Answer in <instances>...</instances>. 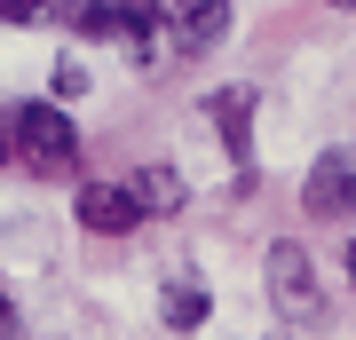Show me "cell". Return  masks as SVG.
Here are the masks:
<instances>
[{"label":"cell","mask_w":356,"mask_h":340,"mask_svg":"<svg viewBox=\"0 0 356 340\" xmlns=\"http://www.w3.org/2000/svg\"><path fill=\"white\" fill-rule=\"evenodd\" d=\"M8 135H16V151H24L32 175H72L79 166V135H72V119L56 111V103H24V111L8 119Z\"/></svg>","instance_id":"obj_1"},{"label":"cell","mask_w":356,"mask_h":340,"mask_svg":"<svg viewBox=\"0 0 356 340\" xmlns=\"http://www.w3.org/2000/svg\"><path fill=\"white\" fill-rule=\"evenodd\" d=\"M72 214H79V229H95V238H127L143 222V198H135V182H88L72 198Z\"/></svg>","instance_id":"obj_2"},{"label":"cell","mask_w":356,"mask_h":340,"mask_svg":"<svg viewBox=\"0 0 356 340\" xmlns=\"http://www.w3.org/2000/svg\"><path fill=\"white\" fill-rule=\"evenodd\" d=\"M348 206H356V175H348L341 151H325L317 166H309V182H301V214L309 222H341Z\"/></svg>","instance_id":"obj_3"},{"label":"cell","mask_w":356,"mask_h":340,"mask_svg":"<svg viewBox=\"0 0 356 340\" xmlns=\"http://www.w3.org/2000/svg\"><path fill=\"white\" fill-rule=\"evenodd\" d=\"M269 293L293 309V316H317V261H309L301 245H269Z\"/></svg>","instance_id":"obj_4"},{"label":"cell","mask_w":356,"mask_h":340,"mask_svg":"<svg viewBox=\"0 0 356 340\" xmlns=\"http://www.w3.org/2000/svg\"><path fill=\"white\" fill-rule=\"evenodd\" d=\"M166 16H175V24H166V40H175V48H214V40L229 32V8H206V0H191V8H166Z\"/></svg>","instance_id":"obj_5"},{"label":"cell","mask_w":356,"mask_h":340,"mask_svg":"<svg viewBox=\"0 0 356 340\" xmlns=\"http://www.w3.org/2000/svg\"><path fill=\"white\" fill-rule=\"evenodd\" d=\"M245 111H254V95H245V88L214 95V119H222V135H229V159H238V182H254V175H245V159H254V143H245Z\"/></svg>","instance_id":"obj_6"},{"label":"cell","mask_w":356,"mask_h":340,"mask_svg":"<svg viewBox=\"0 0 356 340\" xmlns=\"http://www.w3.org/2000/svg\"><path fill=\"white\" fill-rule=\"evenodd\" d=\"M135 198H143V214H175V206H182L175 166H143V175H135Z\"/></svg>","instance_id":"obj_7"},{"label":"cell","mask_w":356,"mask_h":340,"mask_svg":"<svg viewBox=\"0 0 356 340\" xmlns=\"http://www.w3.org/2000/svg\"><path fill=\"white\" fill-rule=\"evenodd\" d=\"M166 325H182V332L206 325V293L198 285H175V293H166Z\"/></svg>","instance_id":"obj_8"},{"label":"cell","mask_w":356,"mask_h":340,"mask_svg":"<svg viewBox=\"0 0 356 340\" xmlns=\"http://www.w3.org/2000/svg\"><path fill=\"white\" fill-rule=\"evenodd\" d=\"M119 32H127V40H159L166 32V8H119Z\"/></svg>","instance_id":"obj_9"},{"label":"cell","mask_w":356,"mask_h":340,"mask_svg":"<svg viewBox=\"0 0 356 340\" xmlns=\"http://www.w3.org/2000/svg\"><path fill=\"white\" fill-rule=\"evenodd\" d=\"M56 95H88V72L79 63H56Z\"/></svg>","instance_id":"obj_10"},{"label":"cell","mask_w":356,"mask_h":340,"mask_svg":"<svg viewBox=\"0 0 356 340\" xmlns=\"http://www.w3.org/2000/svg\"><path fill=\"white\" fill-rule=\"evenodd\" d=\"M0 325H8V285H0Z\"/></svg>","instance_id":"obj_11"},{"label":"cell","mask_w":356,"mask_h":340,"mask_svg":"<svg viewBox=\"0 0 356 340\" xmlns=\"http://www.w3.org/2000/svg\"><path fill=\"white\" fill-rule=\"evenodd\" d=\"M8 143H16V135H8V127H0V159H8Z\"/></svg>","instance_id":"obj_12"},{"label":"cell","mask_w":356,"mask_h":340,"mask_svg":"<svg viewBox=\"0 0 356 340\" xmlns=\"http://www.w3.org/2000/svg\"><path fill=\"white\" fill-rule=\"evenodd\" d=\"M348 285H356V245H348Z\"/></svg>","instance_id":"obj_13"}]
</instances>
